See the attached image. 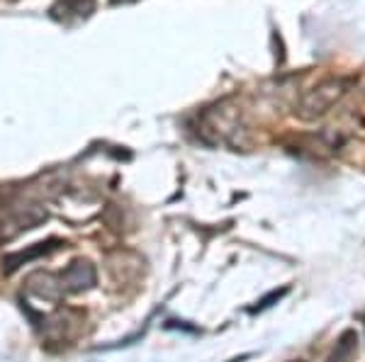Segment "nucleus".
<instances>
[{
    "label": "nucleus",
    "instance_id": "3",
    "mask_svg": "<svg viewBox=\"0 0 365 362\" xmlns=\"http://www.w3.org/2000/svg\"><path fill=\"white\" fill-rule=\"evenodd\" d=\"M93 10H96V0H58L51 8V17L63 25H71V22L91 17Z\"/></svg>",
    "mask_w": 365,
    "mask_h": 362
},
{
    "label": "nucleus",
    "instance_id": "5",
    "mask_svg": "<svg viewBox=\"0 0 365 362\" xmlns=\"http://www.w3.org/2000/svg\"><path fill=\"white\" fill-rule=\"evenodd\" d=\"M356 350H358V334L356 331H346V334L339 338L334 353L324 362H351V358L356 355Z\"/></svg>",
    "mask_w": 365,
    "mask_h": 362
},
{
    "label": "nucleus",
    "instance_id": "2",
    "mask_svg": "<svg viewBox=\"0 0 365 362\" xmlns=\"http://www.w3.org/2000/svg\"><path fill=\"white\" fill-rule=\"evenodd\" d=\"M96 267L88 260H73L66 270L58 275V282H61L63 294H78V292H86L96 284Z\"/></svg>",
    "mask_w": 365,
    "mask_h": 362
},
{
    "label": "nucleus",
    "instance_id": "1",
    "mask_svg": "<svg viewBox=\"0 0 365 362\" xmlns=\"http://www.w3.org/2000/svg\"><path fill=\"white\" fill-rule=\"evenodd\" d=\"M353 80L351 78H329L324 83L314 85L312 90L304 92L299 97V102L295 105V115L304 122H314L319 119L341 100L346 97V92L351 90Z\"/></svg>",
    "mask_w": 365,
    "mask_h": 362
},
{
    "label": "nucleus",
    "instance_id": "4",
    "mask_svg": "<svg viewBox=\"0 0 365 362\" xmlns=\"http://www.w3.org/2000/svg\"><path fill=\"white\" fill-rule=\"evenodd\" d=\"M54 243H56V241H49V243H37V246L29 248L27 253H13V255H8V258L3 260L5 272H13V270H17V267H20V265H25V262L34 260V258H39V255L51 253V250L56 248Z\"/></svg>",
    "mask_w": 365,
    "mask_h": 362
}]
</instances>
